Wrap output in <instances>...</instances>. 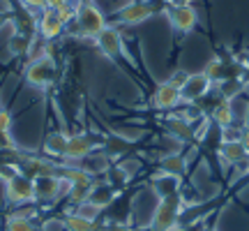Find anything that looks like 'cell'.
<instances>
[{"label": "cell", "instance_id": "cell-3", "mask_svg": "<svg viewBox=\"0 0 249 231\" xmlns=\"http://www.w3.org/2000/svg\"><path fill=\"white\" fill-rule=\"evenodd\" d=\"M76 23H79L81 35L86 37H97L107 28L104 14L92 2H81L79 5V9H76Z\"/></svg>", "mask_w": 249, "mask_h": 231}, {"label": "cell", "instance_id": "cell-19", "mask_svg": "<svg viewBox=\"0 0 249 231\" xmlns=\"http://www.w3.org/2000/svg\"><path fill=\"white\" fill-rule=\"evenodd\" d=\"M152 190L161 196H171V194H180V176H171V173H157V176L150 180Z\"/></svg>", "mask_w": 249, "mask_h": 231}, {"label": "cell", "instance_id": "cell-12", "mask_svg": "<svg viewBox=\"0 0 249 231\" xmlns=\"http://www.w3.org/2000/svg\"><path fill=\"white\" fill-rule=\"evenodd\" d=\"M219 157H222L224 164L238 167V164H245V162H247L249 151L240 143V139H235V141H222V146H219Z\"/></svg>", "mask_w": 249, "mask_h": 231}, {"label": "cell", "instance_id": "cell-32", "mask_svg": "<svg viewBox=\"0 0 249 231\" xmlns=\"http://www.w3.org/2000/svg\"><path fill=\"white\" fill-rule=\"evenodd\" d=\"M171 5H192V0H171Z\"/></svg>", "mask_w": 249, "mask_h": 231}, {"label": "cell", "instance_id": "cell-18", "mask_svg": "<svg viewBox=\"0 0 249 231\" xmlns=\"http://www.w3.org/2000/svg\"><path fill=\"white\" fill-rule=\"evenodd\" d=\"M160 171L182 178L187 173V157L182 153H166V155H161L160 160Z\"/></svg>", "mask_w": 249, "mask_h": 231}, {"label": "cell", "instance_id": "cell-31", "mask_svg": "<svg viewBox=\"0 0 249 231\" xmlns=\"http://www.w3.org/2000/svg\"><path fill=\"white\" fill-rule=\"evenodd\" d=\"M26 5H33V7H44V0H23Z\"/></svg>", "mask_w": 249, "mask_h": 231}, {"label": "cell", "instance_id": "cell-24", "mask_svg": "<svg viewBox=\"0 0 249 231\" xmlns=\"http://www.w3.org/2000/svg\"><path fill=\"white\" fill-rule=\"evenodd\" d=\"M102 231H134L129 222H120V220H107L102 222Z\"/></svg>", "mask_w": 249, "mask_h": 231}, {"label": "cell", "instance_id": "cell-4", "mask_svg": "<svg viewBox=\"0 0 249 231\" xmlns=\"http://www.w3.org/2000/svg\"><path fill=\"white\" fill-rule=\"evenodd\" d=\"M58 77V67H55L53 58H37V60H30L26 70V81L28 83H33L37 88H44V86H51Z\"/></svg>", "mask_w": 249, "mask_h": 231}, {"label": "cell", "instance_id": "cell-33", "mask_svg": "<svg viewBox=\"0 0 249 231\" xmlns=\"http://www.w3.org/2000/svg\"><path fill=\"white\" fill-rule=\"evenodd\" d=\"M198 231H217V227H203V229H198Z\"/></svg>", "mask_w": 249, "mask_h": 231}, {"label": "cell", "instance_id": "cell-20", "mask_svg": "<svg viewBox=\"0 0 249 231\" xmlns=\"http://www.w3.org/2000/svg\"><path fill=\"white\" fill-rule=\"evenodd\" d=\"M67 134L65 132H51L44 141V153L49 157H65L67 153Z\"/></svg>", "mask_w": 249, "mask_h": 231}, {"label": "cell", "instance_id": "cell-13", "mask_svg": "<svg viewBox=\"0 0 249 231\" xmlns=\"http://www.w3.org/2000/svg\"><path fill=\"white\" fill-rule=\"evenodd\" d=\"M210 118H213V123L217 125L219 130H226V127L235 125L233 99H226V97H219V99H217V104H214L213 111H210Z\"/></svg>", "mask_w": 249, "mask_h": 231}, {"label": "cell", "instance_id": "cell-30", "mask_svg": "<svg viewBox=\"0 0 249 231\" xmlns=\"http://www.w3.org/2000/svg\"><path fill=\"white\" fill-rule=\"evenodd\" d=\"M9 21H12V17H9L7 12H0V30H2L5 26H7Z\"/></svg>", "mask_w": 249, "mask_h": 231}, {"label": "cell", "instance_id": "cell-26", "mask_svg": "<svg viewBox=\"0 0 249 231\" xmlns=\"http://www.w3.org/2000/svg\"><path fill=\"white\" fill-rule=\"evenodd\" d=\"M187 79H189V72H185V70H176L173 74H171V79H169V83L171 86H176V88H182L187 83Z\"/></svg>", "mask_w": 249, "mask_h": 231}, {"label": "cell", "instance_id": "cell-14", "mask_svg": "<svg viewBox=\"0 0 249 231\" xmlns=\"http://www.w3.org/2000/svg\"><path fill=\"white\" fill-rule=\"evenodd\" d=\"M120 194V192H116L113 187L108 185L107 180H95L92 183V190H90V196H88V201L92 206H97V208H102V211H107L108 206L113 204V199Z\"/></svg>", "mask_w": 249, "mask_h": 231}, {"label": "cell", "instance_id": "cell-21", "mask_svg": "<svg viewBox=\"0 0 249 231\" xmlns=\"http://www.w3.org/2000/svg\"><path fill=\"white\" fill-rule=\"evenodd\" d=\"M5 231H42L39 224L33 222L30 215H9L5 220Z\"/></svg>", "mask_w": 249, "mask_h": 231}, {"label": "cell", "instance_id": "cell-10", "mask_svg": "<svg viewBox=\"0 0 249 231\" xmlns=\"http://www.w3.org/2000/svg\"><path fill=\"white\" fill-rule=\"evenodd\" d=\"M152 14H155V7L150 2H129L118 12V21L127 26H136V23H143L145 19H150Z\"/></svg>", "mask_w": 249, "mask_h": 231}, {"label": "cell", "instance_id": "cell-5", "mask_svg": "<svg viewBox=\"0 0 249 231\" xmlns=\"http://www.w3.org/2000/svg\"><path fill=\"white\" fill-rule=\"evenodd\" d=\"M70 183L60 180L58 176H37L35 178V201H55L60 196L67 194Z\"/></svg>", "mask_w": 249, "mask_h": 231}, {"label": "cell", "instance_id": "cell-22", "mask_svg": "<svg viewBox=\"0 0 249 231\" xmlns=\"http://www.w3.org/2000/svg\"><path fill=\"white\" fill-rule=\"evenodd\" d=\"M127 151H129V143L124 141L123 136H107V139H104V143H102V153H107L111 160H113V157L124 155Z\"/></svg>", "mask_w": 249, "mask_h": 231}, {"label": "cell", "instance_id": "cell-27", "mask_svg": "<svg viewBox=\"0 0 249 231\" xmlns=\"http://www.w3.org/2000/svg\"><path fill=\"white\" fill-rule=\"evenodd\" d=\"M12 127V114L7 109H0V132H9Z\"/></svg>", "mask_w": 249, "mask_h": 231}, {"label": "cell", "instance_id": "cell-17", "mask_svg": "<svg viewBox=\"0 0 249 231\" xmlns=\"http://www.w3.org/2000/svg\"><path fill=\"white\" fill-rule=\"evenodd\" d=\"M62 227H65V231H102L99 220H88V217L74 213V211H70L62 217Z\"/></svg>", "mask_w": 249, "mask_h": 231}, {"label": "cell", "instance_id": "cell-29", "mask_svg": "<svg viewBox=\"0 0 249 231\" xmlns=\"http://www.w3.org/2000/svg\"><path fill=\"white\" fill-rule=\"evenodd\" d=\"M240 143L249 151V127H242V132H240Z\"/></svg>", "mask_w": 249, "mask_h": 231}, {"label": "cell", "instance_id": "cell-23", "mask_svg": "<svg viewBox=\"0 0 249 231\" xmlns=\"http://www.w3.org/2000/svg\"><path fill=\"white\" fill-rule=\"evenodd\" d=\"M30 46H33V39H30V37L14 33V37L9 39V54L12 56H26V54H30Z\"/></svg>", "mask_w": 249, "mask_h": 231}, {"label": "cell", "instance_id": "cell-34", "mask_svg": "<svg viewBox=\"0 0 249 231\" xmlns=\"http://www.w3.org/2000/svg\"><path fill=\"white\" fill-rule=\"evenodd\" d=\"M247 173H249V157H247Z\"/></svg>", "mask_w": 249, "mask_h": 231}, {"label": "cell", "instance_id": "cell-15", "mask_svg": "<svg viewBox=\"0 0 249 231\" xmlns=\"http://www.w3.org/2000/svg\"><path fill=\"white\" fill-rule=\"evenodd\" d=\"M164 127H166L169 136L178 139V141H194V125L187 123L185 118H180L178 114L171 116V118H166Z\"/></svg>", "mask_w": 249, "mask_h": 231}, {"label": "cell", "instance_id": "cell-28", "mask_svg": "<svg viewBox=\"0 0 249 231\" xmlns=\"http://www.w3.org/2000/svg\"><path fill=\"white\" fill-rule=\"evenodd\" d=\"M70 0H44V9H60L62 5H67Z\"/></svg>", "mask_w": 249, "mask_h": 231}, {"label": "cell", "instance_id": "cell-8", "mask_svg": "<svg viewBox=\"0 0 249 231\" xmlns=\"http://www.w3.org/2000/svg\"><path fill=\"white\" fill-rule=\"evenodd\" d=\"M166 17H169V23L180 33H189L196 28V9L192 5H169L166 7Z\"/></svg>", "mask_w": 249, "mask_h": 231}, {"label": "cell", "instance_id": "cell-1", "mask_svg": "<svg viewBox=\"0 0 249 231\" xmlns=\"http://www.w3.org/2000/svg\"><path fill=\"white\" fill-rule=\"evenodd\" d=\"M187 208V201L182 199V192L180 194H171V196H161L157 201V208H155V215H152L150 229L152 231H173L178 229L180 215Z\"/></svg>", "mask_w": 249, "mask_h": 231}, {"label": "cell", "instance_id": "cell-25", "mask_svg": "<svg viewBox=\"0 0 249 231\" xmlns=\"http://www.w3.org/2000/svg\"><path fill=\"white\" fill-rule=\"evenodd\" d=\"M76 9L79 7H74V5L67 2V5H62L60 9H55V12H58V17L62 19V23H70L71 19H76Z\"/></svg>", "mask_w": 249, "mask_h": 231}, {"label": "cell", "instance_id": "cell-7", "mask_svg": "<svg viewBox=\"0 0 249 231\" xmlns=\"http://www.w3.org/2000/svg\"><path fill=\"white\" fill-rule=\"evenodd\" d=\"M102 146L99 139L95 136H90V134H71L70 139H67V153H65V157L71 162H79L83 157H88L90 153H95Z\"/></svg>", "mask_w": 249, "mask_h": 231}, {"label": "cell", "instance_id": "cell-11", "mask_svg": "<svg viewBox=\"0 0 249 231\" xmlns=\"http://www.w3.org/2000/svg\"><path fill=\"white\" fill-rule=\"evenodd\" d=\"M182 102L180 97V90L176 86H171L169 81L166 83H160V88L155 90L152 95V107L160 109V111H169V109H176Z\"/></svg>", "mask_w": 249, "mask_h": 231}, {"label": "cell", "instance_id": "cell-9", "mask_svg": "<svg viewBox=\"0 0 249 231\" xmlns=\"http://www.w3.org/2000/svg\"><path fill=\"white\" fill-rule=\"evenodd\" d=\"M97 46L99 51L107 56V58H111V60H118L120 56H124V46H123V37H120V33H118L116 28L107 26L102 33H99L97 37Z\"/></svg>", "mask_w": 249, "mask_h": 231}, {"label": "cell", "instance_id": "cell-2", "mask_svg": "<svg viewBox=\"0 0 249 231\" xmlns=\"http://www.w3.org/2000/svg\"><path fill=\"white\" fill-rule=\"evenodd\" d=\"M5 194L17 206L30 204V201H35V180L26 176L23 171H17L14 176H9L5 180Z\"/></svg>", "mask_w": 249, "mask_h": 231}, {"label": "cell", "instance_id": "cell-16", "mask_svg": "<svg viewBox=\"0 0 249 231\" xmlns=\"http://www.w3.org/2000/svg\"><path fill=\"white\" fill-rule=\"evenodd\" d=\"M62 28H65V23L58 17V12L55 9H44V14L39 19V33H42V37L44 39H55L62 33Z\"/></svg>", "mask_w": 249, "mask_h": 231}, {"label": "cell", "instance_id": "cell-6", "mask_svg": "<svg viewBox=\"0 0 249 231\" xmlns=\"http://www.w3.org/2000/svg\"><path fill=\"white\" fill-rule=\"evenodd\" d=\"M213 88V81L205 77L203 72H198V74H189V79L187 83L180 88V97L185 104H196L198 99H203L208 93Z\"/></svg>", "mask_w": 249, "mask_h": 231}]
</instances>
